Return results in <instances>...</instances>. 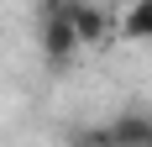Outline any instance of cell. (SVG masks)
Instances as JSON below:
<instances>
[{"instance_id":"6","label":"cell","mask_w":152,"mask_h":147,"mask_svg":"<svg viewBox=\"0 0 152 147\" xmlns=\"http://www.w3.org/2000/svg\"><path fill=\"white\" fill-rule=\"evenodd\" d=\"M147 147H152V137H147Z\"/></svg>"},{"instance_id":"4","label":"cell","mask_w":152,"mask_h":147,"mask_svg":"<svg viewBox=\"0 0 152 147\" xmlns=\"http://www.w3.org/2000/svg\"><path fill=\"white\" fill-rule=\"evenodd\" d=\"M115 37H126V42H152V0H126V11L115 16Z\"/></svg>"},{"instance_id":"1","label":"cell","mask_w":152,"mask_h":147,"mask_svg":"<svg viewBox=\"0 0 152 147\" xmlns=\"http://www.w3.org/2000/svg\"><path fill=\"white\" fill-rule=\"evenodd\" d=\"M37 47H42V58L53 63V68H68L79 53V32L74 21H68V11H42V21H37Z\"/></svg>"},{"instance_id":"2","label":"cell","mask_w":152,"mask_h":147,"mask_svg":"<svg viewBox=\"0 0 152 147\" xmlns=\"http://www.w3.org/2000/svg\"><path fill=\"white\" fill-rule=\"evenodd\" d=\"M68 21L79 32V47H105L115 37V11L100 0H68Z\"/></svg>"},{"instance_id":"5","label":"cell","mask_w":152,"mask_h":147,"mask_svg":"<svg viewBox=\"0 0 152 147\" xmlns=\"http://www.w3.org/2000/svg\"><path fill=\"white\" fill-rule=\"evenodd\" d=\"M68 147H115V137H110V121H105V126H79V132L68 137Z\"/></svg>"},{"instance_id":"3","label":"cell","mask_w":152,"mask_h":147,"mask_svg":"<svg viewBox=\"0 0 152 147\" xmlns=\"http://www.w3.org/2000/svg\"><path fill=\"white\" fill-rule=\"evenodd\" d=\"M110 137H115V147H147L152 137V110H121V116L110 121Z\"/></svg>"}]
</instances>
